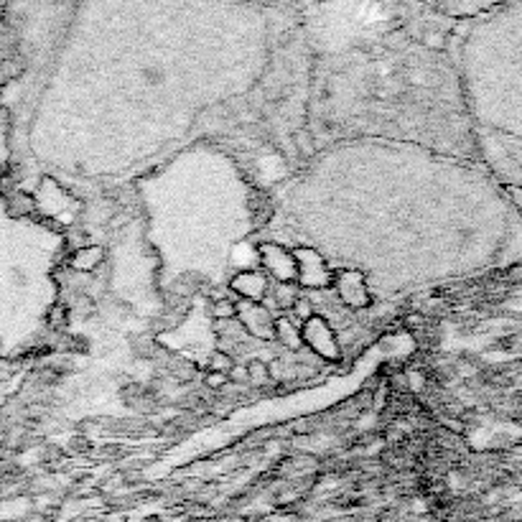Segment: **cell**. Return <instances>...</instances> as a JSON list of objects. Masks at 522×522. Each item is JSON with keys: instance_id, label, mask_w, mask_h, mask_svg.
Wrapping results in <instances>:
<instances>
[{"instance_id": "12", "label": "cell", "mask_w": 522, "mask_h": 522, "mask_svg": "<svg viewBox=\"0 0 522 522\" xmlns=\"http://www.w3.org/2000/svg\"><path fill=\"white\" fill-rule=\"evenodd\" d=\"M214 316L234 318V316H237V306H234L232 301H219V304H214Z\"/></svg>"}, {"instance_id": "1", "label": "cell", "mask_w": 522, "mask_h": 522, "mask_svg": "<svg viewBox=\"0 0 522 522\" xmlns=\"http://www.w3.org/2000/svg\"><path fill=\"white\" fill-rule=\"evenodd\" d=\"M301 339H304L309 346H313V352H318L321 357H326V360H337V357H339L334 334H332V329H329V324H326L324 318L311 316L309 321H304V326H301Z\"/></svg>"}, {"instance_id": "8", "label": "cell", "mask_w": 522, "mask_h": 522, "mask_svg": "<svg viewBox=\"0 0 522 522\" xmlns=\"http://www.w3.org/2000/svg\"><path fill=\"white\" fill-rule=\"evenodd\" d=\"M276 301L281 309H293L298 304V288L296 283H278L276 285Z\"/></svg>"}, {"instance_id": "2", "label": "cell", "mask_w": 522, "mask_h": 522, "mask_svg": "<svg viewBox=\"0 0 522 522\" xmlns=\"http://www.w3.org/2000/svg\"><path fill=\"white\" fill-rule=\"evenodd\" d=\"M293 260H296L298 281L301 283H306L311 288H318V285L324 288L326 283H329V278H326V273H324V260H321V255H316L313 250L301 247V250L293 253Z\"/></svg>"}, {"instance_id": "5", "label": "cell", "mask_w": 522, "mask_h": 522, "mask_svg": "<svg viewBox=\"0 0 522 522\" xmlns=\"http://www.w3.org/2000/svg\"><path fill=\"white\" fill-rule=\"evenodd\" d=\"M337 288H339V296L341 301L349 306H365L367 304V293H365V278L360 273H341L337 281Z\"/></svg>"}, {"instance_id": "10", "label": "cell", "mask_w": 522, "mask_h": 522, "mask_svg": "<svg viewBox=\"0 0 522 522\" xmlns=\"http://www.w3.org/2000/svg\"><path fill=\"white\" fill-rule=\"evenodd\" d=\"M234 367H237V365H234V360L227 352H217L212 360H209V372H219L230 377V372H232Z\"/></svg>"}, {"instance_id": "14", "label": "cell", "mask_w": 522, "mask_h": 522, "mask_svg": "<svg viewBox=\"0 0 522 522\" xmlns=\"http://www.w3.org/2000/svg\"><path fill=\"white\" fill-rule=\"evenodd\" d=\"M385 395H388V388H377V393H374V400H372V408L374 410L385 408Z\"/></svg>"}, {"instance_id": "4", "label": "cell", "mask_w": 522, "mask_h": 522, "mask_svg": "<svg viewBox=\"0 0 522 522\" xmlns=\"http://www.w3.org/2000/svg\"><path fill=\"white\" fill-rule=\"evenodd\" d=\"M237 316L245 321L247 332L260 339H276V321L270 318V313L260 306L240 304L237 306Z\"/></svg>"}, {"instance_id": "3", "label": "cell", "mask_w": 522, "mask_h": 522, "mask_svg": "<svg viewBox=\"0 0 522 522\" xmlns=\"http://www.w3.org/2000/svg\"><path fill=\"white\" fill-rule=\"evenodd\" d=\"M260 258H262V262L268 265L270 273L281 283H290V278H298L293 253L283 250L281 245H260Z\"/></svg>"}, {"instance_id": "6", "label": "cell", "mask_w": 522, "mask_h": 522, "mask_svg": "<svg viewBox=\"0 0 522 522\" xmlns=\"http://www.w3.org/2000/svg\"><path fill=\"white\" fill-rule=\"evenodd\" d=\"M232 290L240 293L247 301H260L268 290V281L265 276H260L258 270H250V273H240V276L232 278Z\"/></svg>"}, {"instance_id": "9", "label": "cell", "mask_w": 522, "mask_h": 522, "mask_svg": "<svg viewBox=\"0 0 522 522\" xmlns=\"http://www.w3.org/2000/svg\"><path fill=\"white\" fill-rule=\"evenodd\" d=\"M99 258H102V250H99V247H87V250H82V253L74 255V268H77V270H92L94 265L99 262Z\"/></svg>"}, {"instance_id": "11", "label": "cell", "mask_w": 522, "mask_h": 522, "mask_svg": "<svg viewBox=\"0 0 522 522\" xmlns=\"http://www.w3.org/2000/svg\"><path fill=\"white\" fill-rule=\"evenodd\" d=\"M247 382H255V385H265V382H270L268 365L260 360L250 362V365H247Z\"/></svg>"}, {"instance_id": "7", "label": "cell", "mask_w": 522, "mask_h": 522, "mask_svg": "<svg viewBox=\"0 0 522 522\" xmlns=\"http://www.w3.org/2000/svg\"><path fill=\"white\" fill-rule=\"evenodd\" d=\"M276 339L281 344L288 346V349H298V346L304 344V339H301V326H296L290 318H278L276 321Z\"/></svg>"}, {"instance_id": "13", "label": "cell", "mask_w": 522, "mask_h": 522, "mask_svg": "<svg viewBox=\"0 0 522 522\" xmlns=\"http://www.w3.org/2000/svg\"><path fill=\"white\" fill-rule=\"evenodd\" d=\"M227 382H230V377H227V374H219V372H209V374H206V388L219 390V388H225Z\"/></svg>"}]
</instances>
